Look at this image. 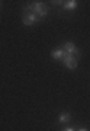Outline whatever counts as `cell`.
<instances>
[{"mask_svg":"<svg viewBox=\"0 0 90 131\" xmlns=\"http://www.w3.org/2000/svg\"><path fill=\"white\" fill-rule=\"evenodd\" d=\"M71 121V114L70 112H61L58 115V124H68Z\"/></svg>","mask_w":90,"mask_h":131,"instance_id":"cell-5","label":"cell"},{"mask_svg":"<svg viewBox=\"0 0 90 131\" xmlns=\"http://www.w3.org/2000/svg\"><path fill=\"white\" fill-rule=\"evenodd\" d=\"M61 48L67 52V54H73V56H74V52H76V50H77V47L74 45V42H71V41L64 42L61 45Z\"/></svg>","mask_w":90,"mask_h":131,"instance_id":"cell-4","label":"cell"},{"mask_svg":"<svg viewBox=\"0 0 90 131\" xmlns=\"http://www.w3.org/2000/svg\"><path fill=\"white\" fill-rule=\"evenodd\" d=\"M41 19L36 16V15L33 13V12H29V13H25L23 16H22V24L25 25V26H31V25L36 24V22H39Z\"/></svg>","mask_w":90,"mask_h":131,"instance_id":"cell-2","label":"cell"},{"mask_svg":"<svg viewBox=\"0 0 90 131\" xmlns=\"http://www.w3.org/2000/svg\"><path fill=\"white\" fill-rule=\"evenodd\" d=\"M51 3L54 6H62V5H64V2H62V0H54V2H51Z\"/></svg>","mask_w":90,"mask_h":131,"instance_id":"cell-7","label":"cell"},{"mask_svg":"<svg viewBox=\"0 0 90 131\" xmlns=\"http://www.w3.org/2000/svg\"><path fill=\"white\" fill-rule=\"evenodd\" d=\"M61 61H62V64L66 66L67 69H70V70H74L77 66H79V58H76L73 54H67V52Z\"/></svg>","mask_w":90,"mask_h":131,"instance_id":"cell-1","label":"cell"},{"mask_svg":"<svg viewBox=\"0 0 90 131\" xmlns=\"http://www.w3.org/2000/svg\"><path fill=\"white\" fill-rule=\"evenodd\" d=\"M76 131H89L87 128H84V127H80V128H77Z\"/></svg>","mask_w":90,"mask_h":131,"instance_id":"cell-9","label":"cell"},{"mask_svg":"<svg viewBox=\"0 0 90 131\" xmlns=\"http://www.w3.org/2000/svg\"><path fill=\"white\" fill-rule=\"evenodd\" d=\"M64 56H66V51L62 50L61 47H57V48H54L51 51V58L52 60H62L64 58Z\"/></svg>","mask_w":90,"mask_h":131,"instance_id":"cell-3","label":"cell"},{"mask_svg":"<svg viewBox=\"0 0 90 131\" xmlns=\"http://www.w3.org/2000/svg\"><path fill=\"white\" fill-rule=\"evenodd\" d=\"M77 0H67V2H64V5H62V7H64V10H74L77 7Z\"/></svg>","mask_w":90,"mask_h":131,"instance_id":"cell-6","label":"cell"},{"mask_svg":"<svg viewBox=\"0 0 90 131\" xmlns=\"http://www.w3.org/2000/svg\"><path fill=\"white\" fill-rule=\"evenodd\" d=\"M61 131H76V128H74L73 125H70V127H66V128H62Z\"/></svg>","mask_w":90,"mask_h":131,"instance_id":"cell-8","label":"cell"},{"mask_svg":"<svg viewBox=\"0 0 90 131\" xmlns=\"http://www.w3.org/2000/svg\"><path fill=\"white\" fill-rule=\"evenodd\" d=\"M0 10H2V2H0Z\"/></svg>","mask_w":90,"mask_h":131,"instance_id":"cell-10","label":"cell"}]
</instances>
